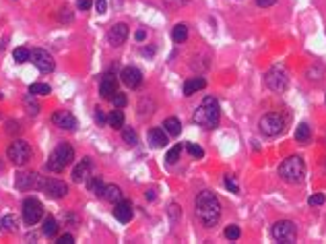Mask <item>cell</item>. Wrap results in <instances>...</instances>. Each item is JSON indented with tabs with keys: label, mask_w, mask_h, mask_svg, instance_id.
Here are the masks:
<instances>
[{
	"label": "cell",
	"mask_w": 326,
	"mask_h": 244,
	"mask_svg": "<svg viewBox=\"0 0 326 244\" xmlns=\"http://www.w3.org/2000/svg\"><path fill=\"white\" fill-rule=\"evenodd\" d=\"M194 211H196V218L204 228H213L217 226V221L221 220V201L215 193L211 191H202L196 196V203H194Z\"/></svg>",
	"instance_id": "obj_1"
},
{
	"label": "cell",
	"mask_w": 326,
	"mask_h": 244,
	"mask_svg": "<svg viewBox=\"0 0 326 244\" xmlns=\"http://www.w3.org/2000/svg\"><path fill=\"white\" fill-rule=\"evenodd\" d=\"M192 120L196 122L198 126L207 128V130L215 128V126L219 124V120H221V108H219V101H217L215 98L207 96V98H204V99L200 101V106L196 108V112H194Z\"/></svg>",
	"instance_id": "obj_2"
},
{
	"label": "cell",
	"mask_w": 326,
	"mask_h": 244,
	"mask_svg": "<svg viewBox=\"0 0 326 244\" xmlns=\"http://www.w3.org/2000/svg\"><path fill=\"white\" fill-rule=\"evenodd\" d=\"M279 176L287 184H302L305 178V164L300 155H291L283 159V164L279 166Z\"/></svg>",
	"instance_id": "obj_3"
},
{
	"label": "cell",
	"mask_w": 326,
	"mask_h": 244,
	"mask_svg": "<svg viewBox=\"0 0 326 244\" xmlns=\"http://www.w3.org/2000/svg\"><path fill=\"white\" fill-rule=\"evenodd\" d=\"M72 159H74V149L68 143H60L50 153L48 162H45V170L54 172V174H60V172H64V168H68L72 164Z\"/></svg>",
	"instance_id": "obj_4"
},
{
	"label": "cell",
	"mask_w": 326,
	"mask_h": 244,
	"mask_svg": "<svg viewBox=\"0 0 326 244\" xmlns=\"http://www.w3.org/2000/svg\"><path fill=\"white\" fill-rule=\"evenodd\" d=\"M266 85L271 91H277V93H283L287 87H289V74H287V69L283 64H275V67L268 69L266 73Z\"/></svg>",
	"instance_id": "obj_5"
},
{
	"label": "cell",
	"mask_w": 326,
	"mask_h": 244,
	"mask_svg": "<svg viewBox=\"0 0 326 244\" xmlns=\"http://www.w3.org/2000/svg\"><path fill=\"white\" fill-rule=\"evenodd\" d=\"M271 236H273L277 242H281V244H293L295 238H297V228H295V223H293V221H289V220H281V221L273 223Z\"/></svg>",
	"instance_id": "obj_6"
},
{
	"label": "cell",
	"mask_w": 326,
	"mask_h": 244,
	"mask_svg": "<svg viewBox=\"0 0 326 244\" xmlns=\"http://www.w3.org/2000/svg\"><path fill=\"white\" fill-rule=\"evenodd\" d=\"M6 157L11 159V164H15V166H25L31 159L29 143H25V141H21V139H15L6 149Z\"/></svg>",
	"instance_id": "obj_7"
},
{
	"label": "cell",
	"mask_w": 326,
	"mask_h": 244,
	"mask_svg": "<svg viewBox=\"0 0 326 244\" xmlns=\"http://www.w3.org/2000/svg\"><path fill=\"white\" fill-rule=\"evenodd\" d=\"M258 128L260 133L266 135V137H277L283 133L285 128V118L281 114H277V112H271V114H264L258 122Z\"/></svg>",
	"instance_id": "obj_8"
},
{
	"label": "cell",
	"mask_w": 326,
	"mask_h": 244,
	"mask_svg": "<svg viewBox=\"0 0 326 244\" xmlns=\"http://www.w3.org/2000/svg\"><path fill=\"white\" fill-rule=\"evenodd\" d=\"M23 220L27 226H35L37 221L43 218V205L40 199H35V196H27L23 201Z\"/></svg>",
	"instance_id": "obj_9"
},
{
	"label": "cell",
	"mask_w": 326,
	"mask_h": 244,
	"mask_svg": "<svg viewBox=\"0 0 326 244\" xmlns=\"http://www.w3.org/2000/svg\"><path fill=\"white\" fill-rule=\"evenodd\" d=\"M29 60L35 64V69L40 73H52L56 69V62L52 58V54L43 48H35L29 52Z\"/></svg>",
	"instance_id": "obj_10"
},
{
	"label": "cell",
	"mask_w": 326,
	"mask_h": 244,
	"mask_svg": "<svg viewBox=\"0 0 326 244\" xmlns=\"http://www.w3.org/2000/svg\"><path fill=\"white\" fill-rule=\"evenodd\" d=\"M43 176L37 172H21L15 176V189L17 191H31V189H42Z\"/></svg>",
	"instance_id": "obj_11"
},
{
	"label": "cell",
	"mask_w": 326,
	"mask_h": 244,
	"mask_svg": "<svg viewBox=\"0 0 326 244\" xmlns=\"http://www.w3.org/2000/svg\"><path fill=\"white\" fill-rule=\"evenodd\" d=\"M42 191L50 196V199H62V196L68 195V184L62 182V180H56V178H43V184H42Z\"/></svg>",
	"instance_id": "obj_12"
},
{
	"label": "cell",
	"mask_w": 326,
	"mask_h": 244,
	"mask_svg": "<svg viewBox=\"0 0 326 244\" xmlns=\"http://www.w3.org/2000/svg\"><path fill=\"white\" fill-rule=\"evenodd\" d=\"M118 91V79L114 73H106L104 77H101V83H99V93L104 99H111L116 96Z\"/></svg>",
	"instance_id": "obj_13"
},
{
	"label": "cell",
	"mask_w": 326,
	"mask_h": 244,
	"mask_svg": "<svg viewBox=\"0 0 326 244\" xmlns=\"http://www.w3.org/2000/svg\"><path fill=\"white\" fill-rule=\"evenodd\" d=\"M52 122L62 130H74L77 128V118H74V114L68 110H58L52 116Z\"/></svg>",
	"instance_id": "obj_14"
},
{
	"label": "cell",
	"mask_w": 326,
	"mask_h": 244,
	"mask_svg": "<svg viewBox=\"0 0 326 244\" xmlns=\"http://www.w3.org/2000/svg\"><path fill=\"white\" fill-rule=\"evenodd\" d=\"M120 79H122V83L126 87L136 89L143 83V73L136 67H126V69H122V73H120Z\"/></svg>",
	"instance_id": "obj_15"
},
{
	"label": "cell",
	"mask_w": 326,
	"mask_h": 244,
	"mask_svg": "<svg viewBox=\"0 0 326 244\" xmlns=\"http://www.w3.org/2000/svg\"><path fill=\"white\" fill-rule=\"evenodd\" d=\"M128 37V25L126 23H116L111 29L108 31V42L111 46H122Z\"/></svg>",
	"instance_id": "obj_16"
},
{
	"label": "cell",
	"mask_w": 326,
	"mask_h": 244,
	"mask_svg": "<svg viewBox=\"0 0 326 244\" xmlns=\"http://www.w3.org/2000/svg\"><path fill=\"white\" fill-rule=\"evenodd\" d=\"M114 218L118 221H122V223H128L130 220L134 218V211H132V205H130V201H118L114 205Z\"/></svg>",
	"instance_id": "obj_17"
},
{
	"label": "cell",
	"mask_w": 326,
	"mask_h": 244,
	"mask_svg": "<svg viewBox=\"0 0 326 244\" xmlns=\"http://www.w3.org/2000/svg\"><path fill=\"white\" fill-rule=\"evenodd\" d=\"M91 168H93L91 157H83L81 164L72 170V180L74 182H85L87 178H89V174H91Z\"/></svg>",
	"instance_id": "obj_18"
},
{
	"label": "cell",
	"mask_w": 326,
	"mask_h": 244,
	"mask_svg": "<svg viewBox=\"0 0 326 244\" xmlns=\"http://www.w3.org/2000/svg\"><path fill=\"white\" fill-rule=\"evenodd\" d=\"M149 143H151V147H155V149H161V147H165L167 145V133L163 128H151L149 130Z\"/></svg>",
	"instance_id": "obj_19"
},
{
	"label": "cell",
	"mask_w": 326,
	"mask_h": 244,
	"mask_svg": "<svg viewBox=\"0 0 326 244\" xmlns=\"http://www.w3.org/2000/svg\"><path fill=\"white\" fill-rule=\"evenodd\" d=\"M101 199L108 201V203L122 201V189H120L118 184H106L104 186V193H101Z\"/></svg>",
	"instance_id": "obj_20"
},
{
	"label": "cell",
	"mask_w": 326,
	"mask_h": 244,
	"mask_svg": "<svg viewBox=\"0 0 326 244\" xmlns=\"http://www.w3.org/2000/svg\"><path fill=\"white\" fill-rule=\"evenodd\" d=\"M310 139H312L310 124H308V122H300L297 128H295V141H297V143H302V145H308Z\"/></svg>",
	"instance_id": "obj_21"
},
{
	"label": "cell",
	"mask_w": 326,
	"mask_h": 244,
	"mask_svg": "<svg viewBox=\"0 0 326 244\" xmlns=\"http://www.w3.org/2000/svg\"><path fill=\"white\" fill-rule=\"evenodd\" d=\"M207 87V81L202 77H196V79H188L184 83V96H192V93H196L200 89Z\"/></svg>",
	"instance_id": "obj_22"
},
{
	"label": "cell",
	"mask_w": 326,
	"mask_h": 244,
	"mask_svg": "<svg viewBox=\"0 0 326 244\" xmlns=\"http://www.w3.org/2000/svg\"><path fill=\"white\" fill-rule=\"evenodd\" d=\"M163 130L170 137H178L180 135V130H182V122L175 118V116H170V118H165L163 120Z\"/></svg>",
	"instance_id": "obj_23"
},
{
	"label": "cell",
	"mask_w": 326,
	"mask_h": 244,
	"mask_svg": "<svg viewBox=\"0 0 326 244\" xmlns=\"http://www.w3.org/2000/svg\"><path fill=\"white\" fill-rule=\"evenodd\" d=\"M23 108H25L27 114H31V116L40 114V101H37V98L33 96V93H27V96L23 98Z\"/></svg>",
	"instance_id": "obj_24"
},
{
	"label": "cell",
	"mask_w": 326,
	"mask_h": 244,
	"mask_svg": "<svg viewBox=\"0 0 326 244\" xmlns=\"http://www.w3.org/2000/svg\"><path fill=\"white\" fill-rule=\"evenodd\" d=\"M108 124L111 128H116V130H122V126H124V112H122V108L111 110V114L108 116Z\"/></svg>",
	"instance_id": "obj_25"
},
{
	"label": "cell",
	"mask_w": 326,
	"mask_h": 244,
	"mask_svg": "<svg viewBox=\"0 0 326 244\" xmlns=\"http://www.w3.org/2000/svg\"><path fill=\"white\" fill-rule=\"evenodd\" d=\"M42 232H43V236H48V238H56V234H58V221H56V220L52 218V215H48V218H43Z\"/></svg>",
	"instance_id": "obj_26"
},
{
	"label": "cell",
	"mask_w": 326,
	"mask_h": 244,
	"mask_svg": "<svg viewBox=\"0 0 326 244\" xmlns=\"http://www.w3.org/2000/svg\"><path fill=\"white\" fill-rule=\"evenodd\" d=\"M172 40H174V44H184L186 40H188V27H186L184 23H178L172 29Z\"/></svg>",
	"instance_id": "obj_27"
},
{
	"label": "cell",
	"mask_w": 326,
	"mask_h": 244,
	"mask_svg": "<svg viewBox=\"0 0 326 244\" xmlns=\"http://www.w3.org/2000/svg\"><path fill=\"white\" fill-rule=\"evenodd\" d=\"M122 141L126 145L130 147H134L138 143V135H136V130L134 128H130V126H122Z\"/></svg>",
	"instance_id": "obj_28"
},
{
	"label": "cell",
	"mask_w": 326,
	"mask_h": 244,
	"mask_svg": "<svg viewBox=\"0 0 326 244\" xmlns=\"http://www.w3.org/2000/svg\"><path fill=\"white\" fill-rule=\"evenodd\" d=\"M2 228H4L6 232H17V230H19V220L15 218L13 213L4 215V218H2Z\"/></svg>",
	"instance_id": "obj_29"
},
{
	"label": "cell",
	"mask_w": 326,
	"mask_h": 244,
	"mask_svg": "<svg viewBox=\"0 0 326 244\" xmlns=\"http://www.w3.org/2000/svg\"><path fill=\"white\" fill-rule=\"evenodd\" d=\"M87 186H89V191L93 193V195H97V196H101V193H104V182H101V178H97V176H93L91 180L87 182Z\"/></svg>",
	"instance_id": "obj_30"
},
{
	"label": "cell",
	"mask_w": 326,
	"mask_h": 244,
	"mask_svg": "<svg viewBox=\"0 0 326 244\" xmlns=\"http://www.w3.org/2000/svg\"><path fill=\"white\" fill-rule=\"evenodd\" d=\"M29 93H33V96H48V93H52V87L45 85V83H33L29 87Z\"/></svg>",
	"instance_id": "obj_31"
},
{
	"label": "cell",
	"mask_w": 326,
	"mask_h": 244,
	"mask_svg": "<svg viewBox=\"0 0 326 244\" xmlns=\"http://www.w3.org/2000/svg\"><path fill=\"white\" fill-rule=\"evenodd\" d=\"M180 155H182V145H174L170 151H167V155H165L167 164H175L180 159Z\"/></svg>",
	"instance_id": "obj_32"
},
{
	"label": "cell",
	"mask_w": 326,
	"mask_h": 244,
	"mask_svg": "<svg viewBox=\"0 0 326 244\" xmlns=\"http://www.w3.org/2000/svg\"><path fill=\"white\" fill-rule=\"evenodd\" d=\"M13 58H15V62H27L29 60V50L27 48H15V52H13Z\"/></svg>",
	"instance_id": "obj_33"
},
{
	"label": "cell",
	"mask_w": 326,
	"mask_h": 244,
	"mask_svg": "<svg viewBox=\"0 0 326 244\" xmlns=\"http://www.w3.org/2000/svg\"><path fill=\"white\" fill-rule=\"evenodd\" d=\"M167 213H170L172 223H175V221L180 220V215H182V207H180V205H175V203H172V205H170V209H167Z\"/></svg>",
	"instance_id": "obj_34"
},
{
	"label": "cell",
	"mask_w": 326,
	"mask_h": 244,
	"mask_svg": "<svg viewBox=\"0 0 326 244\" xmlns=\"http://www.w3.org/2000/svg\"><path fill=\"white\" fill-rule=\"evenodd\" d=\"M241 236V230L238 228V226H227L225 228V238H229V240H238Z\"/></svg>",
	"instance_id": "obj_35"
},
{
	"label": "cell",
	"mask_w": 326,
	"mask_h": 244,
	"mask_svg": "<svg viewBox=\"0 0 326 244\" xmlns=\"http://www.w3.org/2000/svg\"><path fill=\"white\" fill-rule=\"evenodd\" d=\"M186 149H188V153H190L192 157H202V155H204L202 147L196 145V143H188V145H186Z\"/></svg>",
	"instance_id": "obj_36"
},
{
	"label": "cell",
	"mask_w": 326,
	"mask_h": 244,
	"mask_svg": "<svg viewBox=\"0 0 326 244\" xmlns=\"http://www.w3.org/2000/svg\"><path fill=\"white\" fill-rule=\"evenodd\" d=\"M6 133L8 135H19L21 133V124H19L17 120H8L6 122Z\"/></svg>",
	"instance_id": "obj_37"
},
{
	"label": "cell",
	"mask_w": 326,
	"mask_h": 244,
	"mask_svg": "<svg viewBox=\"0 0 326 244\" xmlns=\"http://www.w3.org/2000/svg\"><path fill=\"white\" fill-rule=\"evenodd\" d=\"M111 101H114V106H116V108H124V106L128 104L126 96H124V93H120V91H116V96L111 98Z\"/></svg>",
	"instance_id": "obj_38"
},
{
	"label": "cell",
	"mask_w": 326,
	"mask_h": 244,
	"mask_svg": "<svg viewBox=\"0 0 326 244\" xmlns=\"http://www.w3.org/2000/svg\"><path fill=\"white\" fill-rule=\"evenodd\" d=\"M324 201H326V196H324L322 193H318V195H312L310 199H308V203L312 205V207H320V205H324Z\"/></svg>",
	"instance_id": "obj_39"
},
{
	"label": "cell",
	"mask_w": 326,
	"mask_h": 244,
	"mask_svg": "<svg viewBox=\"0 0 326 244\" xmlns=\"http://www.w3.org/2000/svg\"><path fill=\"white\" fill-rule=\"evenodd\" d=\"M225 186L231 191V193H236V195H239V186L236 184V180H234V176H225Z\"/></svg>",
	"instance_id": "obj_40"
},
{
	"label": "cell",
	"mask_w": 326,
	"mask_h": 244,
	"mask_svg": "<svg viewBox=\"0 0 326 244\" xmlns=\"http://www.w3.org/2000/svg\"><path fill=\"white\" fill-rule=\"evenodd\" d=\"M95 122H97L99 126H106V124H108V118H106V114H104V112H101L99 108L95 110Z\"/></svg>",
	"instance_id": "obj_41"
},
{
	"label": "cell",
	"mask_w": 326,
	"mask_h": 244,
	"mask_svg": "<svg viewBox=\"0 0 326 244\" xmlns=\"http://www.w3.org/2000/svg\"><path fill=\"white\" fill-rule=\"evenodd\" d=\"M58 19H60L62 23H64V21H66V23H70V21H72V15H70V11H68V8H62V11H60V15H58Z\"/></svg>",
	"instance_id": "obj_42"
},
{
	"label": "cell",
	"mask_w": 326,
	"mask_h": 244,
	"mask_svg": "<svg viewBox=\"0 0 326 244\" xmlns=\"http://www.w3.org/2000/svg\"><path fill=\"white\" fill-rule=\"evenodd\" d=\"M77 6H79V11H89L93 6V0H77Z\"/></svg>",
	"instance_id": "obj_43"
},
{
	"label": "cell",
	"mask_w": 326,
	"mask_h": 244,
	"mask_svg": "<svg viewBox=\"0 0 326 244\" xmlns=\"http://www.w3.org/2000/svg\"><path fill=\"white\" fill-rule=\"evenodd\" d=\"M56 242H58V244H74V236H72V234H64V236H60Z\"/></svg>",
	"instance_id": "obj_44"
},
{
	"label": "cell",
	"mask_w": 326,
	"mask_h": 244,
	"mask_svg": "<svg viewBox=\"0 0 326 244\" xmlns=\"http://www.w3.org/2000/svg\"><path fill=\"white\" fill-rule=\"evenodd\" d=\"M95 6H97V13L99 15L106 13V0H95Z\"/></svg>",
	"instance_id": "obj_45"
},
{
	"label": "cell",
	"mask_w": 326,
	"mask_h": 244,
	"mask_svg": "<svg viewBox=\"0 0 326 244\" xmlns=\"http://www.w3.org/2000/svg\"><path fill=\"white\" fill-rule=\"evenodd\" d=\"M277 2V0H256V4L258 6H262V8H268V6H273Z\"/></svg>",
	"instance_id": "obj_46"
},
{
	"label": "cell",
	"mask_w": 326,
	"mask_h": 244,
	"mask_svg": "<svg viewBox=\"0 0 326 244\" xmlns=\"http://www.w3.org/2000/svg\"><path fill=\"white\" fill-rule=\"evenodd\" d=\"M310 77L308 79H314V81H318L320 79V74H322V69H316V71H308Z\"/></svg>",
	"instance_id": "obj_47"
},
{
	"label": "cell",
	"mask_w": 326,
	"mask_h": 244,
	"mask_svg": "<svg viewBox=\"0 0 326 244\" xmlns=\"http://www.w3.org/2000/svg\"><path fill=\"white\" fill-rule=\"evenodd\" d=\"M153 54H155V48H143V56H149V58H151Z\"/></svg>",
	"instance_id": "obj_48"
},
{
	"label": "cell",
	"mask_w": 326,
	"mask_h": 244,
	"mask_svg": "<svg viewBox=\"0 0 326 244\" xmlns=\"http://www.w3.org/2000/svg\"><path fill=\"white\" fill-rule=\"evenodd\" d=\"M134 37H136V40H138V42H143V40H145V31H143V29H138Z\"/></svg>",
	"instance_id": "obj_49"
},
{
	"label": "cell",
	"mask_w": 326,
	"mask_h": 244,
	"mask_svg": "<svg viewBox=\"0 0 326 244\" xmlns=\"http://www.w3.org/2000/svg\"><path fill=\"white\" fill-rule=\"evenodd\" d=\"M147 199L149 201H155V191H147Z\"/></svg>",
	"instance_id": "obj_50"
},
{
	"label": "cell",
	"mask_w": 326,
	"mask_h": 244,
	"mask_svg": "<svg viewBox=\"0 0 326 244\" xmlns=\"http://www.w3.org/2000/svg\"><path fill=\"white\" fill-rule=\"evenodd\" d=\"M0 228H2V220H0Z\"/></svg>",
	"instance_id": "obj_51"
}]
</instances>
